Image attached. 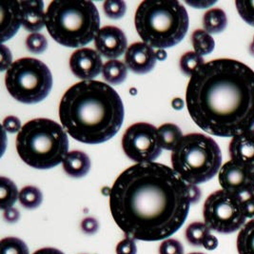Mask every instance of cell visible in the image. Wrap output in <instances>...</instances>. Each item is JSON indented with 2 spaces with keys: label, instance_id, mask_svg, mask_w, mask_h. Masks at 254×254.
<instances>
[{
  "label": "cell",
  "instance_id": "6da1fadb",
  "mask_svg": "<svg viewBox=\"0 0 254 254\" xmlns=\"http://www.w3.org/2000/svg\"><path fill=\"white\" fill-rule=\"evenodd\" d=\"M190 206L189 187L174 169L137 163L116 178L110 208L119 229L139 241L167 239L185 223Z\"/></svg>",
  "mask_w": 254,
  "mask_h": 254
},
{
  "label": "cell",
  "instance_id": "7a4b0ae2",
  "mask_svg": "<svg viewBox=\"0 0 254 254\" xmlns=\"http://www.w3.org/2000/svg\"><path fill=\"white\" fill-rule=\"evenodd\" d=\"M186 104L193 122L219 137H234L254 126V71L220 58L205 63L189 81Z\"/></svg>",
  "mask_w": 254,
  "mask_h": 254
},
{
  "label": "cell",
  "instance_id": "3957f363",
  "mask_svg": "<svg viewBox=\"0 0 254 254\" xmlns=\"http://www.w3.org/2000/svg\"><path fill=\"white\" fill-rule=\"evenodd\" d=\"M124 105L116 90L101 81H81L69 88L59 105L61 125L84 144L113 138L124 121Z\"/></svg>",
  "mask_w": 254,
  "mask_h": 254
},
{
  "label": "cell",
  "instance_id": "277c9868",
  "mask_svg": "<svg viewBox=\"0 0 254 254\" xmlns=\"http://www.w3.org/2000/svg\"><path fill=\"white\" fill-rule=\"evenodd\" d=\"M189 23L185 7L175 0L143 1L134 17L140 38L159 50L179 44L188 33Z\"/></svg>",
  "mask_w": 254,
  "mask_h": 254
},
{
  "label": "cell",
  "instance_id": "5b68a950",
  "mask_svg": "<svg viewBox=\"0 0 254 254\" xmlns=\"http://www.w3.org/2000/svg\"><path fill=\"white\" fill-rule=\"evenodd\" d=\"M46 28L58 44L81 48L95 38L100 30V16L93 1L56 0L47 9Z\"/></svg>",
  "mask_w": 254,
  "mask_h": 254
},
{
  "label": "cell",
  "instance_id": "8992f818",
  "mask_svg": "<svg viewBox=\"0 0 254 254\" xmlns=\"http://www.w3.org/2000/svg\"><path fill=\"white\" fill-rule=\"evenodd\" d=\"M65 128L48 118H36L24 124L16 136V150L28 166L50 170L63 163L69 150Z\"/></svg>",
  "mask_w": 254,
  "mask_h": 254
},
{
  "label": "cell",
  "instance_id": "52a82bcc",
  "mask_svg": "<svg viewBox=\"0 0 254 254\" xmlns=\"http://www.w3.org/2000/svg\"><path fill=\"white\" fill-rule=\"evenodd\" d=\"M172 165L187 184L199 185L219 173L222 152L213 138L203 133H189L173 150Z\"/></svg>",
  "mask_w": 254,
  "mask_h": 254
},
{
  "label": "cell",
  "instance_id": "ba28073f",
  "mask_svg": "<svg viewBox=\"0 0 254 254\" xmlns=\"http://www.w3.org/2000/svg\"><path fill=\"white\" fill-rule=\"evenodd\" d=\"M5 84L12 97L23 104L43 101L53 88V75L46 64L36 58H20L7 69Z\"/></svg>",
  "mask_w": 254,
  "mask_h": 254
},
{
  "label": "cell",
  "instance_id": "9c48e42d",
  "mask_svg": "<svg viewBox=\"0 0 254 254\" xmlns=\"http://www.w3.org/2000/svg\"><path fill=\"white\" fill-rule=\"evenodd\" d=\"M205 223L212 231L223 234L241 230L246 224L243 195L219 190L207 198L203 208Z\"/></svg>",
  "mask_w": 254,
  "mask_h": 254
},
{
  "label": "cell",
  "instance_id": "30bf717a",
  "mask_svg": "<svg viewBox=\"0 0 254 254\" xmlns=\"http://www.w3.org/2000/svg\"><path fill=\"white\" fill-rule=\"evenodd\" d=\"M122 148L127 157L136 163H150L162 153L158 128L149 123H135L127 127L122 137Z\"/></svg>",
  "mask_w": 254,
  "mask_h": 254
},
{
  "label": "cell",
  "instance_id": "8fae6325",
  "mask_svg": "<svg viewBox=\"0 0 254 254\" xmlns=\"http://www.w3.org/2000/svg\"><path fill=\"white\" fill-rule=\"evenodd\" d=\"M100 54L90 48L76 50L69 58V69L74 76L83 81L93 80L103 69Z\"/></svg>",
  "mask_w": 254,
  "mask_h": 254
},
{
  "label": "cell",
  "instance_id": "7c38bea8",
  "mask_svg": "<svg viewBox=\"0 0 254 254\" xmlns=\"http://www.w3.org/2000/svg\"><path fill=\"white\" fill-rule=\"evenodd\" d=\"M94 45L101 56L114 60L127 51V37L121 29L115 26H105L95 36Z\"/></svg>",
  "mask_w": 254,
  "mask_h": 254
},
{
  "label": "cell",
  "instance_id": "4fadbf2b",
  "mask_svg": "<svg viewBox=\"0 0 254 254\" xmlns=\"http://www.w3.org/2000/svg\"><path fill=\"white\" fill-rule=\"evenodd\" d=\"M253 173L254 172L231 160L225 163L218 173L222 190L231 193L245 195L248 191Z\"/></svg>",
  "mask_w": 254,
  "mask_h": 254
},
{
  "label": "cell",
  "instance_id": "5bb4252c",
  "mask_svg": "<svg viewBox=\"0 0 254 254\" xmlns=\"http://www.w3.org/2000/svg\"><path fill=\"white\" fill-rule=\"evenodd\" d=\"M156 53L145 42H136L128 47L125 54V63L129 70L137 74L151 71L156 64Z\"/></svg>",
  "mask_w": 254,
  "mask_h": 254
},
{
  "label": "cell",
  "instance_id": "9a60e30c",
  "mask_svg": "<svg viewBox=\"0 0 254 254\" xmlns=\"http://www.w3.org/2000/svg\"><path fill=\"white\" fill-rule=\"evenodd\" d=\"M230 155L231 161L254 172V128L232 137Z\"/></svg>",
  "mask_w": 254,
  "mask_h": 254
},
{
  "label": "cell",
  "instance_id": "2e32d148",
  "mask_svg": "<svg viewBox=\"0 0 254 254\" xmlns=\"http://www.w3.org/2000/svg\"><path fill=\"white\" fill-rule=\"evenodd\" d=\"M21 23L30 33H37L46 26V12L44 2L41 0L19 1Z\"/></svg>",
  "mask_w": 254,
  "mask_h": 254
},
{
  "label": "cell",
  "instance_id": "e0dca14e",
  "mask_svg": "<svg viewBox=\"0 0 254 254\" xmlns=\"http://www.w3.org/2000/svg\"><path fill=\"white\" fill-rule=\"evenodd\" d=\"M1 42L11 39L17 33L21 23L19 1H6L0 4Z\"/></svg>",
  "mask_w": 254,
  "mask_h": 254
},
{
  "label": "cell",
  "instance_id": "ac0fdd59",
  "mask_svg": "<svg viewBox=\"0 0 254 254\" xmlns=\"http://www.w3.org/2000/svg\"><path fill=\"white\" fill-rule=\"evenodd\" d=\"M62 166L65 173L70 177L82 178L90 172L92 163L90 157L85 152L71 150L67 153Z\"/></svg>",
  "mask_w": 254,
  "mask_h": 254
},
{
  "label": "cell",
  "instance_id": "d6986e66",
  "mask_svg": "<svg viewBox=\"0 0 254 254\" xmlns=\"http://www.w3.org/2000/svg\"><path fill=\"white\" fill-rule=\"evenodd\" d=\"M227 14L222 9H210L204 14L203 27L209 35H217L222 33L227 28Z\"/></svg>",
  "mask_w": 254,
  "mask_h": 254
},
{
  "label": "cell",
  "instance_id": "ffe728a7",
  "mask_svg": "<svg viewBox=\"0 0 254 254\" xmlns=\"http://www.w3.org/2000/svg\"><path fill=\"white\" fill-rule=\"evenodd\" d=\"M158 135L163 150H173L183 138L181 128L175 124L168 123L158 127Z\"/></svg>",
  "mask_w": 254,
  "mask_h": 254
},
{
  "label": "cell",
  "instance_id": "44dd1931",
  "mask_svg": "<svg viewBox=\"0 0 254 254\" xmlns=\"http://www.w3.org/2000/svg\"><path fill=\"white\" fill-rule=\"evenodd\" d=\"M102 74L108 83L112 85H119L127 78V66L116 59L109 60L103 66Z\"/></svg>",
  "mask_w": 254,
  "mask_h": 254
},
{
  "label": "cell",
  "instance_id": "7402d4cb",
  "mask_svg": "<svg viewBox=\"0 0 254 254\" xmlns=\"http://www.w3.org/2000/svg\"><path fill=\"white\" fill-rule=\"evenodd\" d=\"M19 197L16 185L11 179L0 177V208L3 210L12 208L13 204Z\"/></svg>",
  "mask_w": 254,
  "mask_h": 254
},
{
  "label": "cell",
  "instance_id": "603a6c76",
  "mask_svg": "<svg viewBox=\"0 0 254 254\" xmlns=\"http://www.w3.org/2000/svg\"><path fill=\"white\" fill-rule=\"evenodd\" d=\"M237 251L239 254H254V219L246 223L239 231Z\"/></svg>",
  "mask_w": 254,
  "mask_h": 254
},
{
  "label": "cell",
  "instance_id": "cb8c5ba5",
  "mask_svg": "<svg viewBox=\"0 0 254 254\" xmlns=\"http://www.w3.org/2000/svg\"><path fill=\"white\" fill-rule=\"evenodd\" d=\"M191 42L194 52L199 56H207L213 52L215 48V42L211 35L205 30L198 29L191 35Z\"/></svg>",
  "mask_w": 254,
  "mask_h": 254
},
{
  "label": "cell",
  "instance_id": "d4e9b609",
  "mask_svg": "<svg viewBox=\"0 0 254 254\" xmlns=\"http://www.w3.org/2000/svg\"><path fill=\"white\" fill-rule=\"evenodd\" d=\"M210 229L206 223L194 222L189 225L186 230V239L192 246L200 247L203 246V243L207 236L210 234Z\"/></svg>",
  "mask_w": 254,
  "mask_h": 254
},
{
  "label": "cell",
  "instance_id": "484cf974",
  "mask_svg": "<svg viewBox=\"0 0 254 254\" xmlns=\"http://www.w3.org/2000/svg\"><path fill=\"white\" fill-rule=\"evenodd\" d=\"M18 200L24 208L34 209L41 205L43 201V194L38 188L34 186H27L19 191Z\"/></svg>",
  "mask_w": 254,
  "mask_h": 254
},
{
  "label": "cell",
  "instance_id": "4316f807",
  "mask_svg": "<svg viewBox=\"0 0 254 254\" xmlns=\"http://www.w3.org/2000/svg\"><path fill=\"white\" fill-rule=\"evenodd\" d=\"M205 64L204 58L195 52H188L180 58V69L187 76H192Z\"/></svg>",
  "mask_w": 254,
  "mask_h": 254
},
{
  "label": "cell",
  "instance_id": "83f0119b",
  "mask_svg": "<svg viewBox=\"0 0 254 254\" xmlns=\"http://www.w3.org/2000/svg\"><path fill=\"white\" fill-rule=\"evenodd\" d=\"M1 254H30L26 243L16 237L3 238L0 242Z\"/></svg>",
  "mask_w": 254,
  "mask_h": 254
},
{
  "label": "cell",
  "instance_id": "f1b7e54d",
  "mask_svg": "<svg viewBox=\"0 0 254 254\" xmlns=\"http://www.w3.org/2000/svg\"><path fill=\"white\" fill-rule=\"evenodd\" d=\"M105 14L111 19H120L126 13V3L121 0H108L103 5Z\"/></svg>",
  "mask_w": 254,
  "mask_h": 254
},
{
  "label": "cell",
  "instance_id": "f546056e",
  "mask_svg": "<svg viewBox=\"0 0 254 254\" xmlns=\"http://www.w3.org/2000/svg\"><path fill=\"white\" fill-rule=\"evenodd\" d=\"M26 47L29 52L35 55H40L46 51L48 40L44 35L34 33L28 35V37L26 38Z\"/></svg>",
  "mask_w": 254,
  "mask_h": 254
},
{
  "label": "cell",
  "instance_id": "4dcf8cb0",
  "mask_svg": "<svg viewBox=\"0 0 254 254\" xmlns=\"http://www.w3.org/2000/svg\"><path fill=\"white\" fill-rule=\"evenodd\" d=\"M235 5L243 20L254 27V0H237Z\"/></svg>",
  "mask_w": 254,
  "mask_h": 254
},
{
  "label": "cell",
  "instance_id": "1f68e13d",
  "mask_svg": "<svg viewBox=\"0 0 254 254\" xmlns=\"http://www.w3.org/2000/svg\"><path fill=\"white\" fill-rule=\"evenodd\" d=\"M160 254H184L182 244L175 239H166L159 248Z\"/></svg>",
  "mask_w": 254,
  "mask_h": 254
},
{
  "label": "cell",
  "instance_id": "d6a6232c",
  "mask_svg": "<svg viewBox=\"0 0 254 254\" xmlns=\"http://www.w3.org/2000/svg\"><path fill=\"white\" fill-rule=\"evenodd\" d=\"M137 247L134 239L126 237L116 246V254H136Z\"/></svg>",
  "mask_w": 254,
  "mask_h": 254
},
{
  "label": "cell",
  "instance_id": "836d02e7",
  "mask_svg": "<svg viewBox=\"0 0 254 254\" xmlns=\"http://www.w3.org/2000/svg\"><path fill=\"white\" fill-rule=\"evenodd\" d=\"M2 126L4 130L10 133L19 132L21 129V122L20 120L15 116H8L3 120Z\"/></svg>",
  "mask_w": 254,
  "mask_h": 254
},
{
  "label": "cell",
  "instance_id": "e575fe53",
  "mask_svg": "<svg viewBox=\"0 0 254 254\" xmlns=\"http://www.w3.org/2000/svg\"><path fill=\"white\" fill-rule=\"evenodd\" d=\"M81 229L87 234H94L99 229V223L96 219L93 217H88L82 221L81 223Z\"/></svg>",
  "mask_w": 254,
  "mask_h": 254
},
{
  "label": "cell",
  "instance_id": "d590c367",
  "mask_svg": "<svg viewBox=\"0 0 254 254\" xmlns=\"http://www.w3.org/2000/svg\"><path fill=\"white\" fill-rule=\"evenodd\" d=\"M12 55L10 50L4 45L1 46V70L4 71L12 66Z\"/></svg>",
  "mask_w": 254,
  "mask_h": 254
},
{
  "label": "cell",
  "instance_id": "8d00e7d4",
  "mask_svg": "<svg viewBox=\"0 0 254 254\" xmlns=\"http://www.w3.org/2000/svg\"><path fill=\"white\" fill-rule=\"evenodd\" d=\"M243 206L246 217L254 219V197L250 195L243 196Z\"/></svg>",
  "mask_w": 254,
  "mask_h": 254
},
{
  "label": "cell",
  "instance_id": "74e56055",
  "mask_svg": "<svg viewBox=\"0 0 254 254\" xmlns=\"http://www.w3.org/2000/svg\"><path fill=\"white\" fill-rule=\"evenodd\" d=\"M3 217L8 223H16L20 218L19 211L14 208H10L4 210Z\"/></svg>",
  "mask_w": 254,
  "mask_h": 254
},
{
  "label": "cell",
  "instance_id": "f35d334b",
  "mask_svg": "<svg viewBox=\"0 0 254 254\" xmlns=\"http://www.w3.org/2000/svg\"><path fill=\"white\" fill-rule=\"evenodd\" d=\"M189 187V193H190V204H195L199 202L201 199V190L197 187V185H192V184H188Z\"/></svg>",
  "mask_w": 254,
  "mask_h": 254
},
{
  "label": "cell",
  "instance_id": "ab89813d",
  "mask_svg": "<svg viewBox=\"0 0 254 254\" xmlns=\"http://www.w3.org/2000/svg\"><path fill=\"white\" fill-rule=\"evenodd\" d=\"M218 245H219L218 239L212 234L208 235L207 238L205 239V241L203 243V247L208 251H214L215 249H217Z\"/></svg>",
  "mask_w": 254,
  "mask_h": 254
},
{
  "label": "cell",
  "instance_id": "60d3db41",
  "mask_svg": "<svg viewBox=\"0 0 254 254\" xmlns=\"http://www.w3.org/2000/svg\"><path fill=\"white\" fill-rule=\"evenodd\" d=\"M33 254H64L61 251L54 248H43L38 251H36Z\"/></svg>",
  "mask_w": 254,
  "mask_h": 254
},
{
  "label": "cell",
  "instance_id": "b9f144b4",
  "mask_svg": "<svg viewBox=\"0 0 254 254\" xmlns=\"http://www.w3.org/2000/svg\"><path fill=\"white\" fill-rule=\"evenodd\" d=\"M172 106H173V108L175 109V110L180 111V110H182L184 108V101L181 98H174L173 102H172Z\"/></svg>",
  "mask_w": 254,
  "mask_h": 254
},
{
  "label": "cell",
  "instance_id": "7bdbcfd3",
  "mask_svg": "<svg viewBox=\"0 0 254 254\" xmlns=\"http://www.w3.org/2000/svg\"><path fill=\"white\" fill-rule=\"evenodd\" d=\"M245 195H250V196L254 197V172L252 174V176H251L249 189H248V191H247V193Z\"/></svg>",
  "mask_w": 254,
  "mask_h": 254
},
{
  "label": "cell",
  "instance_id": "ee69618b",
  "mask_svg": "<svg viewBox=\"0 0 254 254\" xmlns=\"http://www.w3.org/2000/svg\"><path fill=\"white\" fill-rule=\"evenodd\" d=\"M156 58L157 59H159V60H165L166 58H167V53H166V51L165 50H158L157 52H156Z\"/></svg>",
  "mask_w": 254,
  "mask_h": 254
},
{
  "label": "cell",
  "instance_id": "f6af8a7d",
  "mask_svg": "<svg viewBox=\"0 0 254 254\" xmlns=\"http://www.w3.org/2000/svg\"><path fill=\"white\" fill-rule=\"evenodd\" d=\"M250 54L254 57V42L251 44V46H250Z\"/></svg>",
  "mask_w": 254,
  "mask_h": 254
},
{
  "label": "cell",
  "instance_id": "bcb514c9",
  "mask_svg": "<svg viewBox=\"0 0 254 254\" xmlns=\"http://www.w3.org/2000/svg\"><path fill=\"white\" fill-rule=\"evenodd\" d=\"M201 254V253H193V254Z\"/></svg>",
  "mask_w": 254,
  "mask_h": 254
}]
</instances>
